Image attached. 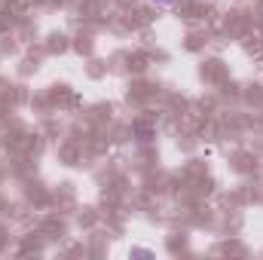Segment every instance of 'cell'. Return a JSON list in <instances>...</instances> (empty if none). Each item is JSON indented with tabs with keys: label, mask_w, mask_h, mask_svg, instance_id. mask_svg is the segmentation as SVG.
Returning a JSON list of instances; mask_svg holds the SVG:
<instances>
[{
	"label": "cell",
	"mask_w": 263,
	"mask_h": 260,
	"mask_svg": "<svg viewBox=\"0 0 263 260\" xmlns=\"http://www.w3.org/2000/svg\"><path fill=\"white\" fill-rule=\"evenodd\" d=\"M156 3H168V0H156Z\"/></svg>",
	"instance_id": "6da1fadb"
}]
</instances>
